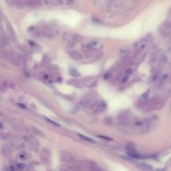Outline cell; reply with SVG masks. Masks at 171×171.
<instances>
[{"instance_id":"52a82bcc","label":"cell","mask_w":171,"mask_h":171,"mask_svg":"<svg viewBox=\"0 0 171 171\" xmlns=\"http://www.w3.org/2000/svg\"><path fill=\"white\" fill-rule=\"evenodd\" d=\"M147 43H148L147 39H142L141 40H139L138 43H136L134 44V48L136 50H143L146 47Z\"/></svg>"},{"instance_id":"3957f363","label":"cell","mask_w":171,"mask_h":171,"mask_svg":"<svg viewBox=\"0 0 171 171\" xmlns=\"http://www.w3.org/2000/svg\"><path fill=\"white\" fill-rule=\"evenodd\" d=\"M103 47L102 43L100 42L97 41V40H93L89 42V43H87L84 46V49L85 51H89V50H99Z\"/></svg>"},{"instance_id":"5b68a950","label":"cell","mask_w":171,"mask_h":171,"mask_svg":"<svg viewBox=\"0 0 171 171\" xmlns=\"http://www.w3.org/2000/svg\"><path fill=\"white\" fill-rule=\"evenodd\" d=\"M59 157L62 161L66 162V163H70L74 160V154L69 152H67V151H61L59 153Z\"/></svg>"},{"instance_id":"6da1fadb","label":"cell","mask_w":171,"mask_h":171,"mask_svg":"<svg viewBox=\"0 0 171 171\" xmlns=\"http://www.w3.org/2000/svg\"><path fill=\"white\" fill-rule=\"evenodd\" d=\"M108 9L114 12H117L123 8L124 2L123 0H111L108 3Z\"/></svg>"},{"instance_id":"7c38bea8","label":"cell","mask_w":171,"mask_h":171,"mask_svg":"<svg viewBox=\"0 0 171 171\" xmlns=\"http://www.w3.org/2000/svg\"><path fill=\"white\" fill-rule=\"evenodd\" d=\"M137 166L139 167V169H141V170H152V167L150 166L149 164H137Z\"/></svg>"},{"instance_id":"7a4b0ae2","label":"cell","mask_w":171,"mask_h":171,"mask_svg":"<svg viewBox=\"0 0 171 171\" xmlns=\"http://www.w3.org/2000/svg\"><path fill=\"white\" fill-rule=\"evenodd\" d=\"M161 34L163 35H169L171 34V10L169 13L166 21L164 23L161 27Z\"/></svg>"},{"instance_id":"2e32d148","label":"cell","mask_w":171,"mask_h":171,"mask_svg":"<svg viewBox=\"0 0 171 171\" xmlns=\"http://www.w3.org/2000/svg\"><path fill=\"white\" fill-rule=\"evenodd\" d=\"M169 109H170V111H171V101H170V106H169Z\"/></svg>"},{"instance_id":"ba28073f","label":"cell","mask_w":171,"mask_h":171,"mask_svg":"<svg viewBox=\"0 0 171 171\" xmlns=\"http://www.w3.org/2000/svg\"><path fill=\"white\" fill-rule=\"evenodd\" d=\"M68 83L70 85H73L74 87H77V88H82L83 85L85 84V83L81 79H71V80L68 81Z\"/></svg>"},{"instance_id":"9c48e42d","label":"cell","mask_w":171,"mask_h":171,"mask_svg":"<svg viewBox=\"0 0 171 171\" xmlns=\"http://www.w3.org/2000/svg\"><path fill=\"white\" fill-rule=\"evenodd\" d=\"M69 56L74 60H80L82 59V54L78 51H70Z\"/></svg>"},{"instance_id":"9a60e30c","label":"cell","mask_w":171,"mask_h":171,"mask_svg":"<svg viewBox=\"0 0 171 171\" xmlns=\"http://www.w3.org/2000/svg\"><path fill=\"white\" fill-rule=\"evenodd\" d=\"M18 166H19V168H23V167H24V165H23V164H18Z\"/></svg>"},{"instance_id":"5bb4252c","label":"cell","mask_w":171,"mask_h":171,"mask_svg":"<svg viewBox=\"0 0 171 171\" xmlns=\"http://www.w3.org/2000/svg\"><path fill=\"white\" fill-rule=\"evenodd\" d=\"M46 119H47V120H48V122H50V123H53V124H54V125H56V126H59V124H58V123H55V122H54V121H52V120H50V119H47V118H46Z\"/></svg>"},{"instance_id":"8fae6325","label":"cell","mask_w":171,"mask_h":171,"mask_svg":"<svg viewBox=\"0 0 171 171\" xmlns=\"http://www.w3.org/2000/svg\"><path fill=\"white\" fill-rule=\"evenodd\" d=\"M68 71H69V74L73 76V77H79V76H80V74L78 72V70L76 69V68L70 67L69 70H68Z\"/></svg>"},{"instance_id":"30bf717a","label":"cell","mask_w":171,"mask_h":171,"mask_svg":"<svg viewBox=\"0 0 171 171\" xmlns=\"http://www.w3.org/2000/svg\"><path fill=\"white\" fill-rule=\"evenodd\" d=\"M78 136H79V137L82 140L87 141V142H89V143L95 144V141H94V139H90V138L87 137V136H85V135H83V134H78Z\"/></svg>"},{"instance_id":"8992f818","label":"cell","mask_w":171,"mask_h":171,"mask_svg":"<svg viewBox=\"0 0 171 171\" xmlns=\"http://www.w3.org/2000/svg\"><path fill=\"white\" fill-rule=\"evenodd\" d=\"M43 35H44L45 37L52 38L56 34L57 29L54 28V25H48V26L45 27V28L43 30Z\"/></svg>"},{"instance_id":"4fadbf2b","label":"cell","mask_w":171,"mask_h":171,"mask_svg":"<svg viewBox=\"0 0 171 171\" xmlns=\"http://www.w3.org/2000/svg\"><path fill=\"white\" fill-rule=\"evenodd\" d=\"M167 78H168V74H164V75H162L159 79V83H160L159 85H162L163 83H164V82L167 80Z\"/></svg>"},{"instance_id":"277c9868","label":"cell","mask_w":171,"mask_h":171,"mask_svg":"<svg viewBox=\"0 0 171 171\" xmlns=\"http://www.w3.org/2000/svg\"><path fill=\"white\" fill-rule=\"evenodd\" d=\"M40 158L41 160L44 164H49L51 162V156L50 151L48 149H43L40 152Z\"/></svg>"}]
</instances>
